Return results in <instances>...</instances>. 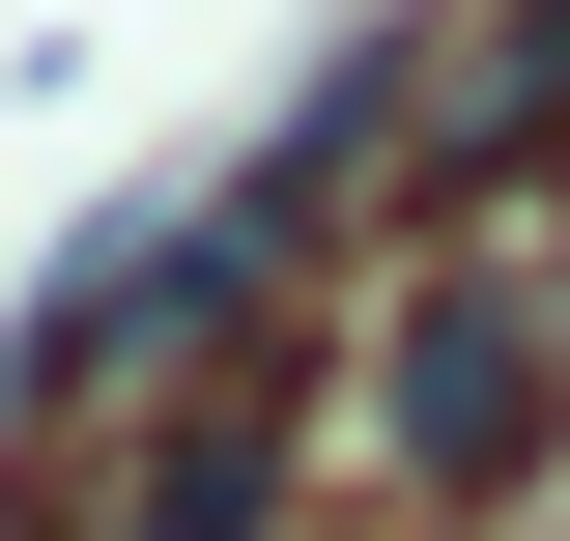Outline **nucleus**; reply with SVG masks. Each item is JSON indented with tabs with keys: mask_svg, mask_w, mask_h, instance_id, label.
I'll return each instance as SVG.
<instances>
[{
	"mask_svg": "<svg viewBox=\"0 0 570 541\" xmlns=\"http://www.w3.org/2000/svg\"><path fill=\"white\" fill-rule=\"evenodd\" d=\"M343 427H371V484H400V513H513V484L570 456V285H513V257H400Z\"/></svg>",
	"mask_w": 570,
	"mask_h": 541,
	"instance_id": "nucleus-1",
	"label": "nucleus"
},
{
	"mask_svg": "<svg viewBox=\"0 0 570 541\" xmlns=\"http://www.w3.org/2000/svg\"><path fill=\"white\" fill-rule=\"evenodd\" d=\"M285 513H314V371H171L86 541H285Z\"/></svg>",
	"mask_w": 570,
	"mask_h": 541,
	"instance_id": "nucleus-2",
	"label": "nucleus"
},
{
	"mask_svg": "<svg viewBox=\"0 0 570 541\" xmlns=\"http://www.w3.org/2000/svg\"><path fill=\"white\" fill-rule=\"evenodd\" d=\"M0 541H86V513H0Z\"/></svg>",
	"mask_w": 570,
	"mask_h": 541,
	"instance_id": "nucleus-3",
	"label": "nucleus"
}]
</instances>
